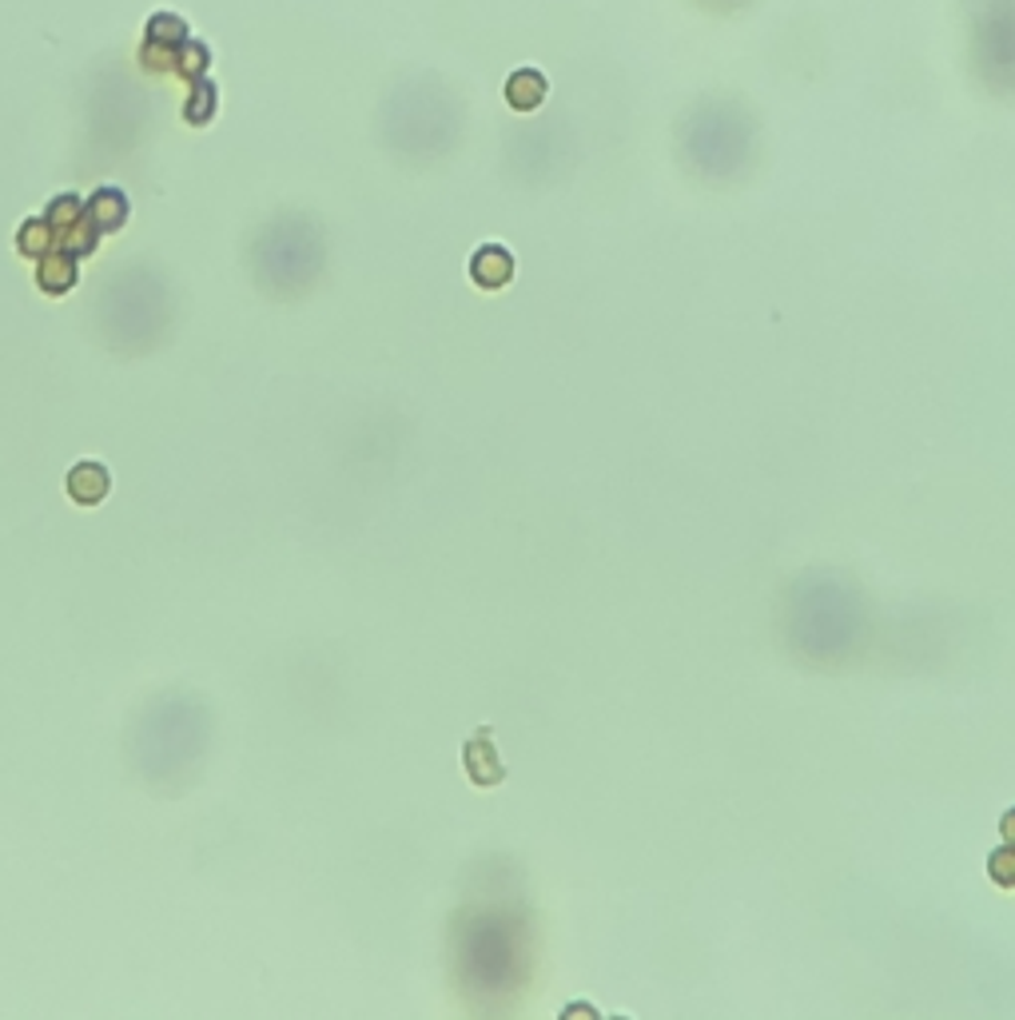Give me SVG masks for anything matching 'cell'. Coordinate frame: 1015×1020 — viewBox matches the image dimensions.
I'll return each instance as SVG.
<instances>
[{
    "label": "cell",
    "instance_id": "cell-1",
    "mask_svg": "<svg viewBox=\"0 0 1015 1020\" xmlns=\"http://www.w3.org/2000/svg\"><path fill=\"white\" fill-rule=\"evenodd\" d=\"M470 280L483 287V292H503L506 283L514 280V255L503 243H483L478 252L470 255Z\"/></svg>",
    "mask_w": 1015,
    "mask_h": 1020
},
{
    "label": "cell",
    "instance_id": "cell-2",
    "mask_svg": "<svg viewBox=\"0 0 1015 1020\" xmlns=\"http://www.w3.org/2000/svg\"><path fill=\"white\" fill-rule=\"evenodd\" d=\"M463 761H466V774H470L474 786H498V781L506 778V766H503V758H498V749H494V738L486 726L466 741Z\"/></svg>",
    "mask_w": 1015,
    "mask_h": 1020
},
{
    "label": "cell",
    "instance_id": "cell-3",
    "mask_svg": "<svg viewBox=\"0 0 1015 1020\" xmlns=\"http://www.w3.org/2000/svg\"><path fill=\"white\" fill-rule=\"evenodd\" d=\"M64 486H68V498L77 506H97V503H104L108 491H112V475H108L104 463L84 458V463H77V467L68 471Z\"/></svg>",
    "mask_w": 1015,
    "mask_h": 1020
},
{
    "label": "cell",
    "instance_id": "cell-4",
    "mask_svg": "<svg viewBox=\"0 0 1015 1020\" xmlns=\"http://www.w3.org/2000/svg\"><path fill=\"white\" fill-rule=\"evenodd\" d=\"M77 255H68L64 248L60 252H49L44 260H40L37 267V287L44 295H68L72 287H77Z\"/></svg>",
    "mask_w": 1015,
    "mask_h": 1020
},
{
    "label": "cell",
    "instance_id": "cell-5",
    "mask_svg": "<svg viewBox=\"0 0 1015 1020\" xmlns=\"http://www.w3.org/2000/svg\"><path fill=\"white\" fill-rule=\"evenodd\" d=\"M17 248H20V255L24 260H44V255L57 248V228L49 224V220H29V224L20 228V235H17Z\"/></svg>",
    "mask_w": 1015,
    "mask_h": 1020
},
{
    "label": "cell",
    "instance_id": "cell-6",
    "mask_svg": "<svg viewBox=\"0 0 1015 1020\" xmlns=\"http://www.w3.org/2000/svg\"><path fill=\"white\" fill-rule=\"evenodd\" d=\"M124 220H128V200L116 188H104V192L92 200V224H97L100 232H116Z\"/></svg>",
    "mask_w": 1015,
    "mask_h": 1020
},
{
    "label": "cell",
    "instance_id": "cell-7",
    "mask_svg": "<svg viewBox=\"0 0 1015 1020\" xmlns=\"http://www.w3.org/2000/svg\"><path fill=\"white\" fill-rule=\"evenodd\" d=\"M97 240H100V228L92 224V220H84V215H80V220H77L72 228H64V232L57 235L60 248H64L68 255H77V260H80V255H92V252H97Z\"/></svg>",
    "mask_w": 1015,
    "mask_h": 1020
},
{
    "label": "cell",
    "instance_id": "cell-8",
    "mask_svg": "<svg viewBox=\"0 0 1015 1020\" xmlns=\"http://www.w3.org/2000/svg\"><path fill=\"white\" fill-rule=\"evenodd\" d=\"M987 877H992L999 889H1015V846L1012 841L992 849V857H987Z\"/></svg>",
    "mask_w": 1015,
    "mask_h": 1020
},
{
    "label": "cell",
    "instance_id": "cell-9",
    "mask_svg": "<svg viewBox=\"0 0 1015 1020\" xmlns=\"http://www.w3.org/2000/svg\"><path fill=\"white\" fill-rule=\"evenodd\" d=\"M80 220V200L77 195H60V200H52L49 204V224L57 228V235L64 232V228H72Z\"/></svg>",
    "mask_w": 1015,
    "mask_h": 1020
},
{
    "label": "cell",
    "instance_id": "cell-10",
    "mask_svg": "<svg viewBox=\"0 0 1015 1020\" xmlns=\"http://www.w3.org/2000/svg\"><path fill=\"white\" fill-rule=\"evenodd\" d=\"M541 92H546V84H541L534 72H522V77H518V84H514V97L510 100L518 108H534L541 100Z\"/></svg>",
    "mask_w": 1015,
    "mask_h": 1020
},
{
    "label": "cell",
    "instance_id": "cell-11",
    "mask_svg": "<svg viewBox=\"0 0 1015 1020\" xmlns=\"http://www.w3.org/2000/svg\"><path fill=\"white\" fill-rule=\"evenodd\" d=\"M999 834H1004V841H1012V846H1015V806L1007 809L1004 817H999Z\"/></svg>",
    "mask_w": 1015,
    "mask_h": 1020
}]
</instances>
